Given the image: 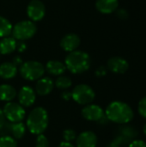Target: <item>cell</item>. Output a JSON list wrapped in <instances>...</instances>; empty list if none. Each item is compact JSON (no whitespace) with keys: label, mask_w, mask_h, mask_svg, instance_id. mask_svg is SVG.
Segmentation results:
<instances>
[{"label":"cell","mask_w":146,"mask_h":147,"mask_svg":"<svg viewBox=\"0 0 146 147\" xmlns=\"http://www.w3.org/2000/svg\"><path fill=\"white\" fill-rule=\"evenodd\" d=\"M36 147H49V141L44 134H39L36 139Z\"/></svg>","instance_id":"25"},{"label":"cell","mask_w":146,"mask_h":147,"mask_svg":"<svg viewBox=\"0 0 146 147\" xmlns=\"http://www.w3.org/2000/svg\"><path fill=\"white\" fill-rule=\"evenodd\" d=\"M61 98L65 101H69L70 99H71V92H70L68 90L63 91L61 93Z\"/></svg>","instance_id":"31"},{"label":"cell","mask_w":146,"mask_h":147,"mask_svg":"<svg viewBox=\"0 0 146 147\" xmlns=\"http://www.w3.org/2000/svg\"><path fill=\"white\" fill-rule=\"evenodd\" d=\"M13 26L5 17L0 16V37H8L12 33Z\"/></svg>","instance_id":"21"},{"label":"cell","mask_w":146,"mask_h":147,"mask_svg":"<svg viewBox=\"0 0 146 147\" xmlns=\"http://www.w3.org/2000/svg\"><path fill=\"white\" fill-rule=\"evenodd\" d=\"M17 142L12 137L9 135H3L0 137V147H16Z\"/></svg>","instance_id":"23"},{"label":"cell","mask_w":146,"mask_h":147,"mask_svg":"<svg viewBox=\"0 0 146 147\" xmlns=\"http://www.w3.org/2000/svg\"><path fill=\"white\" fill-rule=\"evenodd\" d=\"M21 76L28 81L39 80L45 73V67L43 65L35 60H28L20 65Z\"/></svg>","instance_id":"4"},{"label":"cell","mask_w":146,"mask_h":147,"mask_svg":"<svg viewBox=\"0 0 146 147\" xmlns=\"http://www.w3.org/2000/svg\"><path fill=\"white\" fill-rule=\"evenodd\" d=\"M117 16L120 19H122V20L126 19L127 16H128V12L124 9H120L117 10Z\"/></svg>","instance_id":"28"},{"label":"cell","mask_w":146,"mask_h":147,"mask_svg":"<svg viewBox=\"0 0 146 147\" xmlns=\"http://www.w3.org/2000/svg\"><path fill=\"white\" fill-rule=\"evenodd\" d=\"M71 84H72L71 80L65 76H59L55 82L56 87L60 90H66L70 88L71 86Z\"/></svg>","instance_id":"22"},{"label":"cell","mask_w":146,"mask_h":147,"mask_svg":"<svg viewBox=\"0 0 146 147\" xmlns=\"http://www.w3.org/2000/svg\"><path fill=\"white\" fill-rule=\"evenodd\" d=\"M91 60L89 55L83 52L76 50L69 53L65 60L66 69L73 74H80L85 72L90 67Z\"/></svg>","instance_id":"2"},{"label":"cell","mask_w":146,"mask_h":147,"mask_svg":"<svg viewBox=\"0 0 146 147\" xmlns=\"http://www.w3.org/2000/svg\"><path fill=\"white\" fill-rule=\"evenodd\" d=\"M108 68L114 73L123 74L125 73L128 68L129 64L126 59L121 57H112L108 61Z\"/></svg>","instance_id":"11"},{"label":"cell","mask_w":146,"mask_h":147,"mask_svg":"<svg viewBox=\"0 0 146 147\" xmlns=\"http://www.w3.org/2000/svg\"><path fill=\"white\" fill-rule=\"evenodd\" d=\"M9 133L11 134L12 137L15 140L22 139L26 133V127L22 121L21 122H15V123L10 122Z\"/></svg>","instance_id":"20"},{"label":"cell","mask_w":146,"mask_h":147,"mask_svg":"<svg viewBox=\"0 0 146 147\" xmlns=\"http://www.w3.org/2000/svg\"><path fill=\"white\" fill-rule=\"evenodd\" d=\"M48 126V114L42 107L34 109L27 119V127L33 134H42Z\"/></svg>","instance_id":"3"},{"label":"cell","mask_w":146,"mask_h":147,"mask_svg":"<svg viewBox=\"0 0 146 147\" xmlns=\"http://www.w3.org/2000/svg\"><path fill=\"white\" fill-rule=\"evenodd\" d=\"M16 73L17 67L12 62H4L0 65V77L3 79H11Z\"/></svg>","instance_id":"18"},{"label":"cell","mask_w":146,"mask_h":147,"mask_svg":"<svg viewBox=\"0 0 146 147\" xmlns=\"http://www.w3.org/2000/svg\"><path fill=\"white\" fill-rule=\"evenodd\" d=\"M80 42L81 40L77 34L74 33H70L63 36V38L60 40V47L65 52L71 53L77 50V48L80 45Z\"/></svg>","instance_id":"12"},{"label":"cell","mask_w":146,"mask_h":147,"mask_svg":"<svg viewBox=\"0 0 146 147\" xmlns=\"http://www.w3.org/2000/svg\"><path fill=\"white\" fill-rule=\"evenodd\" d=\"M9 122H21L25 117V110L22 105L14 102H7L2 109Z\"/></svg>","instance_id":"7"},{"label":"cell","mask_w":146,"mask_h":147,"mask_svg":"<svg viewBox=\"0 0 146 147\" xmlns=\"http://www.w3.org/2000/svg\"><path fill=\"white\" fill-rule=\"evenodd\" d=\"M59 147H74V146L71 144V143H69V142H65V141H63L59 144Z\"/></svg>","instance_id":"34"},{"label":"cell","mask_w":146,"mask_h":147,"mask_svg":"<svg viewBox=\"0 0 146 147\" xmlns=\"http://www.w3.org/2000/svg\"><path fill=\"white\" fill-rule=\"evenodd\" d=\"M16 49L18 50L19 53H23V52L27 49V45H26V43L20 40V42L16 43Z\"/></svg>","instance_id":"29"},{"label":"cell","mask_w":146,"mask_h":147,"mask_svg":"<svg viewBox=\"0 0 146 147\" xmlns=\"http://www.w3.org/2000/svg\"><path fill=\"white\" fill-rule=\"evenodd\" d=\"M63 139L65 142H72L77 139V134L72 129H66L63 132Z\"/></svg>","instance_id":"24"},{"label":"cell","mask_w":146,"mask_h":147,"mask_svg":"<svg viewBox=\"0 0 146 147\" xmlns=\"http://www.w3.org/2000/svg\"><path fill=\"white\" fill-rule=\"evenodd\" d=\"M143 132H144V134L146 135V123L145 124V126H144V128H143Z\"/></svg>","instance_id":"36"},{"label":"cell","mask_w":146,"mask_h":147,"mask_svg":"<svg viewBox=\"0 0 146 147\" xmlns=\"http://www.w3.org/2000/svg\"><path fill=\"white\" fill-rule=\"evenodd\" d=\"M82 115L90 121H99L104 115L103 109L96 104H88L82 109Z\"/></svg>","instance_id":"9"},{"label":"cell","mask_w":146,"mask_h":147,"mask_svg":"<svg viewBox=\"0 0 146 147\" xmlns=\"http://www.w3.org/2000/svg\"><path fill=\"white\" fill-rule=\"evenodd\" d=\"M36 25L32 21H22L17 22L12 28L13 38L21 41L32 38L36 33Z\"/></svg>","instance_id":"5"},{"label":"cell","mask_w":146,"mask_h":147,"mask_svg":"<svg viewBox=\"0 0 146 147\" xmlns=\"http://www.w3.org/2000/svg\"><path fill=\"white\" fill-rule=\"evenodd\" d=\"M95 96V91L88 84H78L71 91V98L81 105L90 104L94 101Z\"/></svg>","instance_id":"6"},{"label":"cell","mask_w":146,"mask_h":147,"mask_svg":"<svg viewBox=\"0 0 146 147\" xmlns=\"http://www.w3.org/2000/svg\"><path fill=\"white\" fill-rule=\"evenodd\" d=\"M129 147H146V143L143 140H134L133 141L130 145Z\"/></svg>","instance_id":"27"},{"label":"cell","mask_w":146,"mask_h":147,"mask_svg":"<svg viewBox=\"0 0 146 147\" xmlns=\"http://www.w3.org/2000/svg\"><path fill=\"white\" fill-rule=\"evenodd\" d=\"M108 147H120V143L117 140H114L112 143H110Z\"/></svg>","instance_id":"35"},{"label":"cell","mask_w":146,"mask_h":147,"mask_svg":"<svg viewBox=\"0 0 146 147\" xmlns=\"http://www.w3.org/2000/svg\"><path fill=\"white\" fill-rule=\"evenodd\" d=\"M36 99L35 92L30 86H23L18 92L19 104L22 107L32 106Z\"/></svg>","instance_id":"10"},{"label":"cell","mask_w":146,"mask_h":147,"mask_svg":"<svg viewBox=\"0 0 146 147\" xmlns=\"http://www.w3.org/2000/svg\"><path fill=\"white\" fill-rule=\"evenodd\" d=\"M16 43L13 37H4L0 40V53L3 55L12 53L16 49Z\"/></svg>","instance_id":"17"},{"label":"cell","mask_w":146,"mask_h":147,"mask_svg":"<svg viewBox=\"0 0 146 147\" xmlns=\"http://www.w3.org/2000/svg\"><path fill=\"white\" fill-rule=\"evenodd\" d=\"M12 63L17 67V66H20L23 62H22V58L20 56H15V57H14Z\"/></svg>","instance_id":"33"},{"label":"cell","mask_w":146,"mask_h":147,"mask_svg":"<svg viewBox=\"0 0 146 147\" xmlns=\"http://www.w3.org/2000/svg\"><path fill=\"white\" fill-rule=\"evenodd\" d=\"M138 110H139V115L146 119V96L143 97L139 101V106H138Z\"/></svg>","instance_id":"26"},{"label":"cell","mask_w":146,"mask_h":147,"mask_svg":"<svg viewBox=\"0 0 146 147\" xmlns=\"http://www.w3.org/2000/svg\"><path fill=\"white\" fill-rule=\"evenodd\" d=\"M119 6V0H96V7L102 14H111L114 12Z\"/></svg>","instance_id":"15"},{"label":"cell","mask_w":146,"mask_h":147,"mask_svg":"<svg viewBox=\"0 0 146 147\" xmlns=\"http://www.w3.org/2000/svg\"><path fill=\"white\" fill-rule=\"evenodd\" d=\"M107 74V69L104 66H100L96 71V75L97 77H103Z\"/></svg>","instance_id":"30"},{"label":"cell","mask_w":146,"mask_h":147,"mask_svg":"<svg viewBox=\"0 0 146 147\" xmlns=\"http://www.w3.org/2000/svg\"><path fill=\"white\" fill-rule=\"evenodd\" d=\"M27 14L32 21H40L46 14L44 3L40 0H31L27 7Z\"/></svg>","instance_id":"8"},{"label":"cell","mask_w":146,"mask_h":147,"mask_svg":"<svg viewBox=\"0 0 146 147\" xmlns=\"http://www.w3.org/2000/svg\"><path fill=\"white\" fill-rule=\"evenodd\" d=\"M5 123H6V118H5V116L3 115V110L0 109V130L3 127Z\"/></svg>","instance_id":"32"},{"label":"cell","mask_w":146,"mask_h":147,"mask_svg":"<svg viewBox=\"0 0 146 147\" xmlns=\"http://www.w3.org/2000/svg\"><path fill=\"white\" fill-rule=\"evenodd\" d=\"M45 70H46V71L49 74H51V75L60 76V75H62L65 71L66 66L61 61H59V60H50V61H48L46 63Z\"/></svg>","instance_id":"16"},{"label":"cell","mask_w":146,"mask_h":147,"mask_svg":"<svg viewBox=\"0 0 146 147\" xmlns=\"http://www.w3.org/2000/svg\"><path fill=\"white\" fill-rule=\"evenodd\" d=\"M54 87V83L50 78H40L35 85L36 93L40 96H46L52 92Z\"/></svg>","instance_id":"14"},{"label":"cell","mask_w":146,"mask_h":147,"mask_svg":"<svg viewBox=\"0 0 146 147\" xmlns=\"http://www.w3.org/2000/svg\"><path fill=\"white\" fill-rule=\"evenodd\" d=\"M77 147H96L97 145V136L91 131L81 133L77 137Z\"/></svg>","instance_id":"13"},{"label":"cell","mask_w":146,"mask_h":147,"mask_svg":"<svg viewBox=\"0 0 146 147\" xmlns=\"http://www.w3.org/2000/svg\"><path fill=\"white\" fill-rule=\"evenodd\" d=\"M16 96L15 89L9 84L0 85V101L3 102H12Z\"/></svg>","instance_id":"19"},{"label":"cell","mask_w":146,"mask_h":147,"mask_svg":"<svg viewBox=\"0 0 146 147\" xmlns=\"http://www.w3.org/2000/svg\"><path fill=\"white\" fill-rule=\"evenodd\" d=\"M105 115L108 120L114 123L126 124L133 119L134 113L127 103L120 101H114L107 107Z\"/></svg>","instance_id":"1"}]
</instances>
